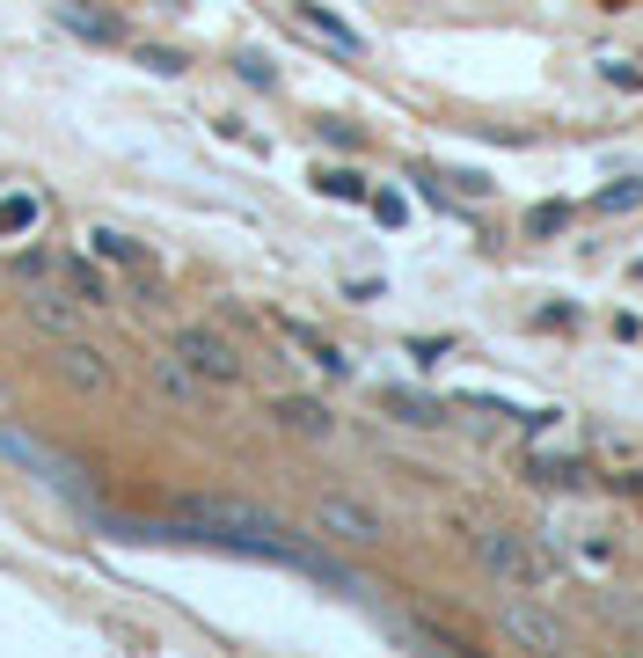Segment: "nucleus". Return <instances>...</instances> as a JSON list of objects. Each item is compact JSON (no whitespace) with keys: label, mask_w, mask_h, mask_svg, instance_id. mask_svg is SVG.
Segmentation results:
<instances>
[{"label":"nucleus","mask_w":643,"mask_h":658,"mask_svg":"<svg viewBox=\"0 0 643 658\" xmlns=\"http://www.w3.org/2000/svg\"><path fill=\"white\" fill-rule=\"evenodd\" d=\"M37 219H45V198H37V191H8V198H0V242L29 235Z\"/></svg>","instance_id":"ddd939ff"},{"label":"nucleus","mask_w":643,"mask_h":658,"mask_svg":"<svg viewBox=\"0 0 643 658\" xmlns=\"http://www.w3.org/2000/svg\"><path fill=\"white\" fill-rule=\"evenodd\" d=\"M51 373H59L74 395H110V381H118V373H110V359H102L96 344H81V337H59V351H51Z\"/></svg>","instance_id":"20e7f679"},{"label":"nucleus","mask_w":643,"mask_h":658,"mask_svg":"<svg viewBox=\"0 0 643 658\" xmlns=\"http://www.w3.org/2000/svg\"><path fill=\"white\" fill-rule=\"evenodd\" d=\"M139 67H154V73H183V51H169V45H139Z\"/></svg>","instance_id":"aec40b11"},{"label":"nucleus","mask_w":643,"mask_h":658,"mask_svg":"<svg viewBox=\"0 0 643 658\" xmlns=\"http://www.w3.org/2000/svg\"><path fill=\"white\" fill-rule=\"evenodd\" d=\"M88 249H96V256H110V264H132V271L147 264V256H139V242H124L118 227H96V235H88Z\"/></svg>","instance_id":"dca6fc26"},{"label":"nucleus","mask_w":643,"mask_h":658,"mask_svg":"<svg viewBox=\"0 0 643 658\" xmlns=\"http://www.w3.org/2000/svg\"><path fill=\"white\" fill-rule=\"evenodd\" d=\"M599 73H607V81H615V88H643V73L629 67V59H607V67H599Z\"/></svg>","instance_id":"4be33fe9"},{"label":"nucleus","mask_w":643,"mask_h":658,"mask_svg":"<svg viewBox=\"0 0 643 658\" xmlns=\"http://www.w3.org/2000/svg\"><path fill=\"white\" fill-rule=\"evenodd\" d=\"M636 205H643V176H621L593 198V213H636Z\"/></svg>","instance_id":"f3484780"},{"label":"nucleus","mask_w":643,"mask_h":658,"mask_svg":"<svg viewBox=\"0 0 643 658\" xmlns=\"http://www.w3.org/2000/svg\"><path fill=\"white\" fill-rule=\"evenodd\" d=\"M526 483H542V490H585V483H593V468L570 462V454H526Z\"/></svg>","instance_id":"9d476101"},{"label":"nucleus","mask_w":643,"mask_h":658,"mask_svg":"<svg viewBox=\"0 0 643 658\" xmlns=\"http://www.w3.org/2000/svg\"><path fill=\"white\" fill-rule=\"evenodd\" d=\"M271 417L286 424V432H307V439H329V424H337V417L322 410V403H307V395H278Z\"/></svg>","instance_id":"9b49d317"},{"label":"nucleus","mask_w":643,"mask_h":658,"mask_svg":"<svg viewBox=\"0 0 643 658\" xmlns=\"http://www.w3.org/2000/svg\"><path fill=\"white\" fill-rule=\"evenodd\" d=\"M175 535L220 541V549H234V557H264V563H286V571H307V578L344 585V571L322 557V549H307L300 535L278 527L271 512L242 505V498H183V505H175Z\"/></svg>","instance_id":"f257e3e1"},{"label":"nucleus","mask_w":643,"mask_h":658,"mask_svg":"<svg viewBox=\"0 0 643 658\" xmlns=\"http://www.w3.org/2000/svg\"><path fill=\"white\" fill-rule=\"evenodd\" d=\"M29 322L51 330V337H74V315H66V300H59V292H37V300H29Z\"/></svg>","instance_id":"2eb2a0df"},{"label":"nucleus","mask_w":643,"mask_h":658,"mask_svg":"<svg viewBox=\"0 0 643 658\" xmlns=\"http://www.w3.org/2000/svg\"><path fill=\"white\" fill-rule=\"evenodd\" d=\"M315 527L329 541H351V549H373V541H380V519H373L359 498H322V505H315Z\"/></svg>","instance_id":"39448f33"},{"label":"nucleus","mask_w":643,"mask_h":658,"mask_svg":"<svg viewBox=\"0 0 643 658\" xmlns=\"http://www.w3.org/2000/svg\"><path fill=\"white\" fill-rule=\"evenodd\" d=\"M278 337H293L300 351L322 366V373H351V359H344V351H337L329 337H322V330H307V322H278Z\"/></svg>","instance_id":"f8f14e48"},{"label":"nucleus","mask_w":643,"mask_h":658,"mask_svg":"<svg viewBox=\"0 0 643 658\" xmlns=\"http://www.w3.org/2000/svg\"><path fill=\"white\" fill-rule=\"evenodd\" d=\"M59 29H74V37H88V45H118L124 37V23L102 15L96 0H66V8H59Z\"/></svg>","instance_id":"6e6552de"},{"label":"nucleus","mask_w":643,"mask_h":658,"mask_svg":"<svg viewBox=\"0 0 643 658\" xmlns=\"http://www.w3.org/2000/svg\"><path fill=\"white\" fill-rule=\"evenodd\" d=\"M570 227V205H534L526 213V235H563Z\"/></svg>","instance_id":"6ab92c4d"},{"label":"nucleus","mask_w":643,"mask_h":658,"mask_svg":"<svg viewBox=\"0 0 643 658\" xmlns=\"http://www.w3.org/2000/svg\"><path fill=\"white\" fill-rule=\"evenodd\" d=\"M0 410H8V395H0Z\"/></svg>","instance_id":"5701e85b"},{"label":"nucleus","mask_w":643,"mask_h":658,"mask_svg":"<svg viewBox=\"0 0 643 658\" xmlns=\"http://www.w3.org/2000/svg\"><path fill=\"white\" fill-rule=\"evenodd\" d=\"M169 351L191 366V373H198L205 388H242V351H234L220 330H205V322H183V330L169 337Z\"/></svg>","instance_id":"7ed1b4c3"},{"label":"nucleus","mask_w":643,"mask_h":658,"mask_svg":"<svg viewBox=\"0 0 643 658\" xmlns=\"http://www.w3.org/2000/svg\"><path fill=\"white\" fill-rule=\"evenodd\" d=\"M505 636L526 644V651H570V630L542 608H505Z\"/></svg>","instance_id":"423d86ee"},{"label":"nucleus","mask_w":643,"mask_h":658,"mask_svg":"<svg viewBox=\"0 0 643 658\" xmlns=\"http://www.w3.org/2000/svg\"><path fill=\"white\" fill-rule=\"evenodd\" d=\"M293 29L322 37V45H329V51H344V59H359V51H366V37H359V29H344L337 15H329V8H322V0H293Z\"/></svg>","instance_id":"0eeeda50"},{"label":"nucleus","mask_w":643,"mask_h":658,"mask_svg":"<svg viewBox=\"0 0 643 658\" xmlns=\"http://www.w3.org/2000/svg\"><path fill=\"white\" fill-rule=\"evenodd\" d=\"M315 191H329V198H344V205H359V198H366V183H359V169H322V176H315Z\"/></svg>","instance_id":"a211bd4d"},{"label":"nucleus","mask_w":643,"mask_h":658,"mask_svg":"<svg viewBox=\"0 0 643 658\" xmlns=\"http://www.w3.org/2000/svg\"><path fill=\"white\" fill-rule=\"evenodd\" d=\"M51 278H66V292H74L81 308H110V278H102L96 264H81V256H51Z\"/></svg>","instance_id":"1a4fd4ad"},{"label":"nucleus","mask_w":643,"mask_h":658,"mask_svg":"<svg viewBox=\"0 0 643 658\" xmlns=\"http://www.w3.org/2000/svg\"><path fill=\"white\" fill-rule=\"evenodd\" d=\"M475 563L490 571V578L520 585V593H542V585L563 578V563H556V549L534 535H512V527H483L475 535Z\"/></svg>","instance_id":"f03ea898"},{"label":"nucleus","mask_w":643,"mask_h":658,"mask_svg":"<svg viewBox=\"0 0 643 658\" xmlns=\"http://www.w3.org/2000/svg\"><path fill=\"white\" fill-rule=\"evenodd\" d=\"M373 219H380V227H402V219H410V205H402L396 191H380V198H373Z\"/></svg>","instance_id":"412c9836"},{"label":"nucleus","mask_w":643,"mask_h":658,"mask_svg":"<svg viewBox=\"0 0 643 658\" xmlns=\"http://www.w3.org/2000/svg\"><path fill=\"white\" fill-rule=\"evenodd\" d=\"M380 410H396L402 424H446L432 395H410V388H380Z\"/></svg>","instance_id":"4468645a"}]
</instances>
